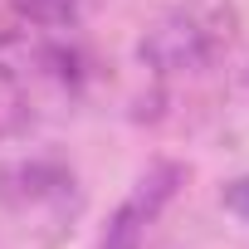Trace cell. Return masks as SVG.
Wrapping results in <instances>:
<instances>
[{"instance_id": "2", "label": "cell", "mask_w": 249, "mask_h": 249, "mask_svg": "<svg viewBox=\"0 0 249 249\" xmlns=\"http://www.w3.org/2000/svg\"><path fill=\"white\" fill-rule=\"evenodd\" d=\"M152 215L137 205V200H127L117 210V220L107 225V239H103V249H137V234H142V225H147Z\"/></svg>"}, {"instance_id": "1", "label": "cell", "mask_w": 249, "mask_h": 249, "mask_svg": "<svg viewBox=\"0 0 249 249\" xmlns=\"http://www.w3.org/2000/svg\"><path fill=\"white\" fill-rule=\"evenodd\" d=\"M142 59H152L161 73L200 69V64L210 59V35H205L196 20H171V25H161V30L142 44Z\"/></svg>"}]
</instances>
